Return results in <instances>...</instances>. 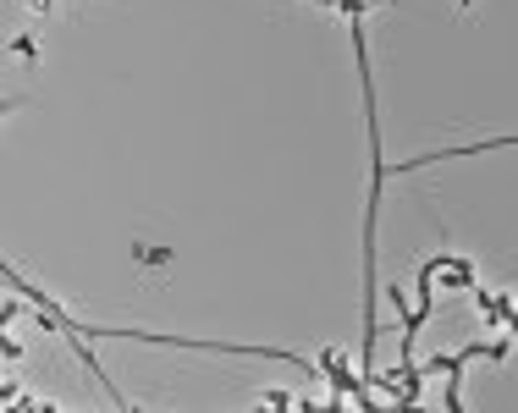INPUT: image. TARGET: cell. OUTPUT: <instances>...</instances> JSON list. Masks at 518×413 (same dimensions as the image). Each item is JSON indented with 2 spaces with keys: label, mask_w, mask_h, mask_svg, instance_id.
I'll return each instance as SVG.
<instances>
[{
  "label": "cell",
  "mask_w": 518,
  "mask_h": 413,
  "mask_svg": "<svg viewBox=\"0 0 518 413\" xmlns=\"http://www.w3.org/2000/svg\"><path fill=\"white\" fill-rule=\"evenodd\" d=\"M265 408H298V397L292 392H265Z\"/></svg>",
  "instance_id": "obj_1"
},
{
  "label": "cell",
  "mask_w": 518,
  "mask_h": 413,
  "mask_svg": "<svg viewBox=\"0 0 518 413\" xmlns=\"http://www.w3.org/2000/svg\"><path fill=\"white\" fill-rule=\"evenodd\" d=\"M11 50H17V56H28V61H33V56H39V44L28 39V33H22V39H11Z\"/></svg>",
  "instance_id": "obj_2"
},
{
  "label": "cell",
  "mask_w": 518,
  "mask_h": 413,
  "mask_svg": "<svg viewBox=\"0 0 518 413\" xmlns=\"http://www.w3.org/2000/svg\"><path fill=\"white\" fill-rule=\"evenodd\" d=\"M50 6H56V0H28V11H39V17L50 11Z\"/></svg>",
  "instance_id": "obj_3"
},
{
  "label": "cell",
  "mask_w": 518,
  "mask_h": 413,
  "mask_svg": "<svg viewBox=\"0 0 518 413\" xmlns=\"http://www.w3.org/2000/svg\"><path fill=\"white\" fill-rule=\"evenodd\" d=\"M507 330H513V342H518V309H513V314H507Z\"/></svg>",
  "instance_id": "obj_4"
}]
</instances>
